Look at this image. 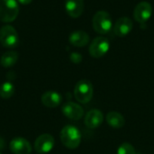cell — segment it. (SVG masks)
<instances>
[{
	"instance_id": "obj_1",
	"label": "cell",
	"mask_w": 154,
	"mask_h": 154,
	"mask_svg": "<svg viewBox=\"0 0 154 154\" xmlns=\"http://www.w3.org/2000/svg\"><path fill=\"white\" fill-rule=\"evenodd\" d=\"M60 138L62 144L70 150L77 149L81 143V134L79 130L71 125H68L61 129Z\"/></svg>"
},
{
	"instance_id": "obj_2",
	"label": "cell",
	"mask_w": 154,
	"mask_h": 154,
	"mask_svg": "<svg viewBox=\"0 0 154 154\" xmlns=\"http://www.w3.org/2000/svg\"><path fill=\"white\" fill-rule=\"evenodd\" d=\"M93 86L88 79H81L77 82L74 88V97L80 104L88 103L93 97Z\"/></svg>"
},
{
	"instance_id": "obj_3",
	"label": "cell",
	"mask_w": 154,
	"mask_h": 154,
	"mask_svg": "<svg viewBox=\"0 0 154 154\" xmlns=\"http://www.w3.org/2000/svg\"><path fill=\"white\" fill-rule=\"evenodd\" d=\"M19 14V5L16 0H0V21L11 23Z\"/></svg>"
},
{
	"instance_id": "obj_4",
	"label": "cell",
	"mask_w": 154,
	"mask_h": 154,
	"mask_svg": "<svg viewBox=\"0 0 154 154\" xmlns=\"http://www.w3.org/2000/svg\"><path fill=\"white\" fill-rule=\"evenodd\" d=\"M92 24L97 33L106 34L112 29V17L106 11H98L93 17Z\"/></svg>"
},
{
	"instance_id": "obj_5",
	"label": "cell",
	"mask_w": 154,
	"mask_h": 154,
	"mask_svg": "<svg viewBox=\"0 0 154 154\" xmlns=\"http://www.w3.org/2000/svg\"><path fill=\"white\" fill-rule=\"evenodd\" d=\"M0 43L5 48L13 49L19 43L17 31L12 25H4L0 28Z\"/></svg>"
},
{
	"instance_id": "obj_6",
	"label": "cell",
	"mask_w": 154,
	"mask_h": 154,
	"mask_svg": "<svg viewBox=\"0 0 154 154\" xmlns=\"http://www.w3.org/2000/svg\"><path fill=\"white\" fill-rule=\"evenodd\" d=\"M110 49V42L107 38L104 36H98L95 38L89 44L88 52L91 57L99 59L104 57Z\"/></svg>"
},
{
	"instance_id": "obj_7",
	"label": "cell",
	"mask_w": 154,
	"mask_h": 154,
	"mask_svg": "<svg viewBox=\"0 0 154 154\" xmlns=\"http://www.w3.org/2000/svg\"><path fill=\"white\" fill-rule=\"evenodd\" d=\"M55 144V140L52 135L49 134H43L40 135L34 142V150L39 154L50 152Z\"/></svg>"
},
{
	"instance_id": "obj_8",
	"label": "cell",
	"mask_w": 154,
	"mask_h": 154,
	"mask_svg": "<svg viewBox=\"0 0 154 154\" xmlns=\"http://www.w3.org/2000/svg\"><path fill=\"white\" fill-rule=\"evenodd\" d=\"M152 14V6L149 2H140L134 8V17L138 23H146Z\"/></svg>"
},
{
	"instance_id": "obj_9",
	"label": "cell",
	"mask_w": 154,
	"mask_h": 154,
	"mask_svg": "<svg viewBox=\"0 0 154 154\" xmlns=\"http://www.w3.org/2000/svg\"><path fill=\"white\" fill-rule=\"evenodd\" d=\"M62 114L69 119L78 121L84 116V109L82 106L74 102H67L61 107Z\"/></svg>"
},
{
	"instance_id": "obj_10",
	"label": "cell",
	"mask_w": 154,
	"mask_h": 154,
	"mask_svg": "<svg viewBox=\"0 0 154 154\" xmlns=\"http://www.w3.org/2000/svg\"><path fill=\"white\" fill-rule=\"evenodd\" d=\"M10 151L14 154H30L32 152L31 143L23 137H16L9 143Z\"/></svg>"
},
{
	"instance_id": "obj_11",
	"label": "cell",
	"mask_w": 154,
	"mask_h": 154,
	"mask_svg": "<svg viewBox=\"0 0 154 154\" xmlns=\"http://www.w3.org/2000/svg\"><path fill=\"white\" fill-rule=\"evenodd\" d=\"M133 28L134 23L129 17H121L116 22L114 32L118 37H125L132 32Z\"/></svg>"
},
{
	"instance_id": "obj_12",
	"label": "cell",
	"mask_w": 154,
	"mask_h": 154,
	"mask_svg": "<svg viewBox=\"0 0 154 154\" xmlns=\"http://www.w3.org/2000/svg\"><path fill=\"white\" fill-rule=\"evenodd\" d=\"M104 121L103 113L99 109H92L88 111L85 116V125L89 129L98 128Z\"/></svg>"
},
{
	"instance_id": "obj_13",
	"label": "cell",
	"mask_w": 154,
	"mask_h": 154,
	"mask_svg": "<svg viewBox=\"0 0 154 154\" xmlns=\"http://www.w3.org/2000/svg\"><path fill=\"white\" fill-rule=\"evenodd\" d=\"M41 101L44 106L49 108H55L61 104L62 97L60 93L53 90H50L42 94Z\"/></svg>"
},
{
	"instance_id": "obj_14",
	"label": "cell",
	"mask_w": 154,
	"mask_h": 154,
	"mask_svg": "<svg viewBox=\"0 0 154 154\" xmlns=\"http://www.w3.org/2000/svg\"><path fill=\"white\" fill-rule=\"evenodd\" d=\"M65 9L70 17L78 18L84 11V0H65Z\"/></svg>"
},
{
	"instance_id": "obj_15",
	"label": "cell",
	"mask_w": 154,
	"mask_h": 154,
	"mask_svg": "<svg viewBox=\"0 0 154 154\" xmlns=\"http://www.w3.org/2000/svg\"><path fill=\"white\" fill-rule=\"evenodd\" d=\"M69 42L75 47H84L89 42V35L84 31H75L70 33Z\"/></svg>"
},
{
	"instance_id": "obj_16",
	"label": "cell",
	"mask_w": 154,
	"mask_h": 154,
	"mask_svg": "<svg viewBox=\"0 0 154 154\" xmlns=\"http://www.w3.org/2000/svg\"><path fill=\"white\" fill-rule=\"evenodd\" d=\"M106 120L107 125L115 129H120L125 125V119L124 116L116 111L109 112L106 116Z\"/></svg>"
},
{
	"instance_id": "obj_17",
	"label": "cell",
	"mask_w": 154,
	"mask_h": 154,
	"mask_svg": "<svg viewBox=\"0 0 154 154\" xmlns=\"http://www.w3.org/2000/svg\"><path fill=\"white\" fill-rule=\"evenodd\" d=\"M18 53L14 51H8L5 52L1 59H0V64L4 68H11L13 67L18 60Z\"/></svg>"
},
{
	"instance_id": "obj_18",
	"label": "cell",
	"mask_w": 154,
	"mask_h": 154,
	"mask_svg": "<svg viewBox=\"0 0 154 154\" xmlns=\"http://www.w3.org/2000/svg\"><path fill=\"white\" fill-rule=\"evenodd\" d=\"M14 94V86L11 81H5L0 85V97L7 99Z\"/></svg>"
},
{
	"instance_id": "obj_19",
	"label": "cell",
	"mask_w": 154,
	"mask_h": 154,
	"mask_svg": "<svg viewBox=\"0 0 154 154\" xmlns=\"http://www.w3.org/2000/svg\"><path fill=\"white\" fill-rule=\"evenodd\" d=\"M117 154H136V152L132 144L129 143H124L118 147Z\"/></svg>"
},
{
	"instance_id": "obj_20",
	"label": "cell",
	"mask_w": 154,
	"mask_h": 154,
	"mask_svg": "<svg viewBox=\"0 0 154 154\" xmlns=\"http://www.w3.org/2000/svg\"><path fill=\"white\" fill-rule=\"evenodd\" d=\"M70 60L75 64H79L82 60V56L78 52H72L70 54Z\"/></svg>"
},
{
	"instance_id": "obj_21",
	"label": "cell",
	"mask_w": 154,
	"mask_h": 154,
	"mask_svg": "<svg viewBox=\"0 0 154 154\" xmlns=\"http://www.w3.org/2000/svg\"><path fill=\"white\" fill-rule=\"evenodd\" d=\"M5 148V140L0 137V152Z\"/></svg>"
},
{
	"instance_id": "obj_22",
	"label": "cell",
	"mask_w": 154,
	"mask_h": 154,
	"mask_svg": "<svg viewBox=\"0 0 154 154\" xmlns=\"http://www.w3.org/2000/svg\"><path fill=\"white\" fill-rule=\"evenodd\" d=\"M20 4H22V5H28V4H30L32 0H17Z\"/></svg>"
},
{
	"instance_id": "obj_23",
	"label": "cell",
	"mask_w": 154,
	"mask_h": 154,
	"mask_svg": "<svg viewBox=\"0 0 154 154\" xmlns=\"http://www.w3.org/2000/svg\"><path fill=\"white\" fill-rule=\"evenodd\" d=\"M0 154H2V153H1V152H0Z\"/></svg>"
}]
</instances>
